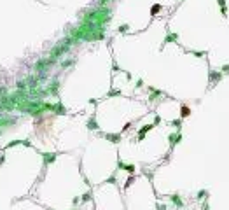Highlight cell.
<instances>
[{"label":"cell","mask_w":229,"mask_h":210,"mask_svg":"<svg viewBox=\"0 0 229 210\" xmlns=\"http://www.w3.org/2000/svg\"><path fill=\"white\" fill-rule=\"evenodd\" d=\"M168 138H170V144H171V147H173L175 144H178V142L182 140V133H180V131H177V133H173V135H170Z\"/></svg>","instance_id":"obj_1"},{"label":"cell","mask_w":229,"mask_h":210,"mask_svg":"<svg viewBox=\"0 0 229 210\" xmlns=\"http://www.w3.org/2000/svg\"><path fill=\"white\" fill-rule=\"evenodd\" d=\"M171 201H173V203H175V207H178V208H180V207H184V201H182V198H180L177 193H175V194H171Z\"/></svg>","instance_id":"obj_2"},{"label":"cell","mask_w":229,"mask_h":210,"mask_svg":"<svg viewBox=\"0 0 229 210\" xmlns=\"http://www.w3.org/2000/svg\"><path fill=\"white\" fill-rule=\"evenodd\" d=\"M180 114H182V119H184V117H187V116L191 114V109L187 107V105H182V109H180Z\"/></svg>","instance_id":"obj_3"},{"label":"cell","mask_w":229,"mask_h":210,"mask_svg":"<svg viewBox=\"0 0 229 210\" xmlns=\"http://www.w3.org/2000/svg\"><path fill=\"white\" fill-rule=\"evenodd\" d=\"M207 194H208L207 189H201V191H198V194H196V200H203V198H207Z\"/></svg>","instance_id":"obj_4"},{"label":"cell","mask_w":229,"mask_h":210,"mask_svg":"<svg viewBox=\"0 0 229 210\" xmlns=\"http://www.w3.org/2000/svg\"><path fill=\"white\" fill-rule=\"evenodd\" d=\"M210 77H212V81H213V82H217V81H220V74H217V72H213V74H210Z\"/></svg>","instance_id":"obj_5"},{"label":"cell","mask_w":229,"mask_h":210,"mask_svg":"<svg viewBox=\"0 0 229 210\" xmlns=\"http://www.w3.org/2000/svg\"><path fill=\"white\" fill-rule=\"evenodd\" d=\"M201 210H210V203H208V201H203V205H201Z\"/></svg>","instance_id":"obj_6"},{"label":"cell","mask_w":229,"mask_h":210,"mask_svg":"<svg viewBox=\"0 0 229 210\" xmlns=\"http://www.w3.org/2000/svg\"><path fill=\"white\" fill-rule=\"evenodd\" d=\"M171 124H173V126H177V128H180V126H182V119H177V121H173Z\"/></svg>","instance_id":"obj_7"},{"label":"cell","mask_w":229,"mask_h":210,"mask_svg":"<svg viewBox=\"0 0 229 210\" xmlns=\"http://www.w3.org/2000/svg\"><path fill=\"white\" fill-rule=\"evenodd\" d=\"M149 130H150V126H145V128H144V130L140 131V138H142V137L145 135V131H149Z\"/></svg>","instance_id":"obj_8"}]
</instances>
